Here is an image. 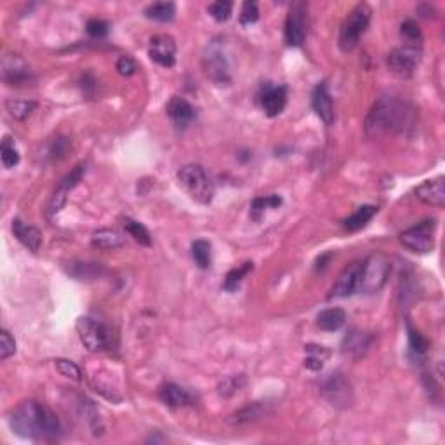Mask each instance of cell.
Listing matches in <instances>:
<instances>
[{"mask_svg":"<svg viewBox=\"0 0 445 445\" xmlns=\"http://www.w3.org/2000/svg\"><path fill=\"white\" fill-rule=\"evenodd\" d=\"M312 105H314V110L325 124L331 125L334 122V105H332V98L325 84H318L315 87L314 96H312Z\"/></svg>","mask_w":445,"mask_h":445,"instance_id":"obj_18","label":"cell"},{"mask_svg":"<svg viewBox=\"0 0 445 445\" xmlns=\"http://www.w3.org/2000/svg\"><path fill=\"white\" fill-rule=\"evenodd\" d=\"M167 114H169V117L173 118L177 127H186L195 118V108L185 98L174 96L167 103Z\"/></svg>","mask_w":445,"mask_h":445,"instance_id":"obj_19","label":"cell"},{"mask_svg":"<svg viewBox=\"0 0 445 445\" xmlns=\"http://www.w3.org/2000/svg\"><path fill=\"white\" fill-rule=\"evenodd\" d=\"M174 14H176V5L173 2H155V4H150L144 9V16L147 18L160 21V23L170 21L174 18Z\"/></svg>","mask_w":445,"mask_h":445,"instance_id":"obj_28","label":"cell"},{"mask_svg":"<svg viewBox=\"0 0 445 445\" xmlns=\"http://www.w3.org/2000/svg\"><path fill=\"white\" fill-rule=\"evenodd\" d=\"M346 322V314L341 308H329L320 312L317 317V325L325 332L340 331Z\"/></svg>","mask_w":445,"mask_h":445,"instance_id":"obj_24","label":"cell"},{"mask_svg":"<svg viewBox=\"0 0 445 445\" xmlns=\"http://www.w3.org/2000/svg\"><path fill=\"white\" fill-rule=\"evenodd\" d=\"M86 28H87V34L91 35V37L101 38L108 34L110 25L106 23V21H103V19H89Z\"/></svg>","mask_w":445,"mask_h":445,"instance_id":"obj_42","label":"cell"},{"mask_svg":"<svg viewBox=\"0 0 445 445\" xmlns=\"http://www.w3.org/2000/svg\"><path fill=\"white\" fill-rule=\"evenodd\" d=\"M392 264L383 253H372L364 263H360L359 291L366 294L379 292L388 280Z\"/></svg>","mask_w":445,"mask_h":445,"instance_id":"obj_3","label":"cell"},{"mask_svg":"<svg viewBox=\"0 0 445 445\" xmlns=\"http://www.w3.org/2000/svg\"><path fill=\"white\" fill-rule=\"evenodd\" d=\"M5 108H8L9 115L14 117L16 120H25V118L30 117L31 112L37 108V103L25 101V99H8V101H5Z\"/></svg>","mask_w":445,"mask_h":445,"instance_id":"obj_29","label":"cell"},{"mask_svg":"<svg viewBox=\"0 0 445 445\" xmlns=\"http://www.w3.org/2000/svg\"><path fill=\"white\" fill-rule=\"evenodd\" d=\"M117 72L124 77H131L132 73L136 72V63L131 56H122L117 61Z\"/></svg>","mask_w":445,"mask_h":445,"instance_id":"obj_45","label":"cell"},{"mask_svg":"<svg viewBox=\"0 0 445 445\" xmlns=\"http://www.w3.org/2000/svg\"><path fill=\"white\" fill-rule=\"evenodd\" d=\"M91 244L92 247H98L101 251H114L125 246V237L114 228H101L92 235Z\"/></svg>","mask_w":445,"mask_h":445,"instance_id":"obj_23","label":"cell"},{"mask_svg":"<svg viewBox=\"0 0 445 445\" xmlns=\"http://www.w3.org/2000/svg\"><path fill=\"white\" fill-rule=\"evenodd\" d=\"M160 400L169 407H186V405L193 404V396L186 392L181 386L174 385V383H167L160 388L159 392Z\"/></svg>","mask_w":445,"mask_h":445,"instance_id":"obj_22","label":"cell"},{"mask_svg":"<svg viewBox=\"0 0 445 445\" xmlns=\"http://www.w3.org/2000/svg\"><path fill=\"white\" fill-rule=\"evenodd\" d=\"M0 157H2V164H4L5 169H12V167L19 164L18 148H16L12 138L5 136L4 140H2V144H0Z\"/></svg>","mask_w":445,"mask_h":445,"instance_id":"obj_32","label":"cell"},{"mask_svg":"<svg viewBox=\"0 0 445 445\" xmlns=\"http://www.w3.org/2000/svg\"><path fill=\"white\" fill-rule=\"evenodd\" d=\"M376 212H377V207H374V205H362V207L357 209L350 218L344 219L343 227L346 228L348 231L360 230V228L366 227L367 222L374 218Z\"/></svg>","mask_w":445,"mask_h":445,"instance_id":"obj_25","label":"cell"},{"mask_svg":"<svg viewBox=\"0 0 445 445\" xmlns=\"http://www.w3.org/2000/svg\"><path fill=\"white\" fill-rule=\"evenodd\" d=\"M204 68L209 79L218 86L230 82V66L218 44H212L204 56Z\"/></svg>","mask_w":445,"mask_h":445,"instance_id":"obj_10","label":"cell"},{"mask_svg":"<svg viewBox=\"0 0 445 445\" xmlns=\"http://www.w3.org/2000/svg\"><path fill=\"white\" fill-rule=\"evenodd\" d=\"M282 204V199L279 195H270V196H261V199H256L253 202V216L254 218H259V214H263L268 207H279Z\"/></svg>","mask_w":445,"mask_h":445,"instance_id":"obj_35","label":"cell"},{"mask_svg":"<svg viewBox=\"0 0 445 445\" xmlns=\"http://www.w3.org/2000/svg\"><path fill=\"white\" fill-rule=\"evenodd\" d=\"M370 14H372V11H370V8L367 4H359L348 14L344 23L341 25L340 31L341 51L348 53V51H353L357 47L360 37H362L364 31L369 27Z\"/></svg>","mask_w":445,"mask_h":445,"instance_id":"obj_5","label":"cell"},{"mask_svg":"<svg viewBox=\"0 0 445 445\" xmlns=\"http://www.w3.org/2000/svg\"><path fill=\"white\" fill-rule=\"evenodd\" d=\"M54 364H56L58 370H60L63 376L70 377V379H73V381H80V379H82V372H80V369L72 362V360L58 359Z\"/></svg>","mask_w":445,"mask_h":445,"instance_id":"obj_40","label":"cell"},{"mask_svg":"<svg viewBox=\"0 0 445 445\" xmlns=\"http://www.w3.org/2000/svg\"><path fill=\"white\" fill-rule=\"evenodd\" d=\"M370 346V336L362 331H351L343 341V353L351 359H362Z\"/></svg>","mask_w":445,"mask_h":445,"instance_id":"obj_21","label":"cell"},{"mask_svg":"<svg viewBox=\"0 0 445 445\" xmlns=\"http://www.w3.org/2000/svg\"><path fill=\"white\" fill-rule=\"evenodd\" d=\"M268 407L270 404H266V402H254V404H249L244 409H240V411L233 416L231 422L242 424V422H249L254 421V419L263 418V416L268 414Z\"/></svg>","mask_w":445,"mask_h":445,"instance_id":"obj_26","label":"cell"},{"mask_svg":"<svg viewBox=\"0 0 445 445\" xmlns=\"http://www.w3.org/2000/svg\"><path fill=\"white\" fill-rule=\"evenodd\" d=\"M151 60L159 63L160 66L170 68L176 64V42L169 35H155L150 40V49H148Z\"/></svg>","mask_w":445,"mask_h":445,"instance_id":"obj_13","label":"cell"},{"mask_svg":"<svg viewBox=\"0 0 445 445\" xmlns=\"http://www.w3.org/2000/svg\"><path fill=\"white\" fill-rule=\"evenodd\" d=\"M359 273H360V263H353L341 272L338 277L336 283L332 285L329 299L332 298H346L351 296L355 291H359Z\"/></svg>","mask_w":445,"mask_h":445,"instance_id":"obj_17","label":"cell"},{"mask_svg":"<svg viewBox=\"0 0 445 445\" xmlns=\"http://www.w3.org/2000/svg\"><path fill=\"white\" fill-rule=\"evenodd\" d=\"M257 19H259V9L256 2H244L240 11V23L247 27V25L256 23Z\"/></svg>","mask_w":445,"mask_h":445,"instance_id":"obj_39","label":"cell"},{"mask_svg":"<svg viewBox=\"0 0 445 445\" xmlns=\"http://www.w3.org/2000/svg\"><path fill=\"white\" fill-rule=\"evenodd\" d=\"M306 37V4L294 2L285 19V40L289 46H303Z\"/></svg>","mask_w":445,"mask_h":445,"instance_id":"obj_9","label":"cell"},{"mask_svg":"<svg viewBox=\"0 0 445 445\" xmlns=\"http://www.w3.org/2000/svg\"><path fill=\"white\" fill-rule=\"evenodd\" d=\"M2 79L9 86H27L34 82V75L27 63L18 54H8L2 61Z\"/></svg>","mask_w":445,"mask_h":445,"instance_id":"obj_11","label":"cell"},{"mask_svg":"<svg viewBox=\"0 0 445 445\" xmlns=\"http://www.w3.org/2000/svg\"><path fill=\"white\" fill-rule=\"evenodd\" d=\"M124 228H125V231H127V233L134 238V240L140 242L141 246H147V247L151 246L150 231H148L140 221H136V219H131V218H125Z\"/></svg>","mask_w":445,"mask_h":445,"instance_id":"obj_31","label":"cell"},{"mask_svg":"<svg viewBox=\"0 0 445 445\" xmlns=\"http://www.w3.org/2000/svg\"><path fill=\"white\" fill-rule=\"evenodd\" d=\"M177 181L190 193L193 200L199 204H209L214 196V185L211 177L199 164H188L177 170Z\"/></svg>","mask_w":445,"mask_h":445,"instance_id":"obj_4","label":"cell"},{"mask_svg":"<svg viewBox=\"0 0 445 445\" xmlns=\"http://www.w3.org/2000/svg\"><path fill=\"white\" fill-rule=\"evenodd\" d=\"M86 174V166L84 164H79L75 166V169L72 170L70 174L63 177V181L58 185V188L54 190L53 196H51L49 202V214H56L63 209V205L66 204V199H68V193L79 185V181L82 179V176Z\"/></svg>","mask_w":445,"mask_h":445,"instance_id":"obj_12","label":"cell"},{"mask_svg":"<svg viewBox=\"0 0 445 445\" xmlns=\"http://www.w3.org/2000/svg\"><path fill=\"white\" fill-rule=\"evenodd\" d=\"M75 327L80 341L89 351H101L108 346V332L99 322L89 317H80Z\"/></svg>","mask_w":445,"mask_h":445,"instance_id":"obj_8","label":"cell"},{"mask_svg":"<svg viewBox=\"0 0 445 445\" xmlns=\"http://www.w3.org/2000/svg\"><path fill=\"white\" fill-rule=\"evenodd\" d=\"M14 351H16L14 338L11 336V332L4 329L2 334H0V359L8 360L11 355H14Z\"/></svg>","mask_w":445,"mask_h":445,"instance_id":"obj_41","label":"cell"},{"mask_svg":"<svg viewBox=\"0 0 445 445\" xmlns=\"http://www.w3.org/2000/svg\"><path fill=\"white\" fill-rule=\"evenodd\" d=\"M324 395L332 405H338V407H348L351 404L350 383L341 374H332L325 381Z\"/></svg>","mask_w":445,"mask_h":445,"instance_id":"obj_14","label":"cell"},{"mask_svg":"<svg viewBox=\"0 0 445 445\" xmlns=\"http://www.w3.org/2000/svg\"><path fill=\"white\" fill-rule=\"evenodd\" d=\"M253 270V263H244L242 266H237V268L230 270L227 275V279H225V291L228 292H233L237 291V287L240 285L242 280H244V277L247 275V273Z\"/></svg>","mask_w":445,"mask_h":445,"instance_id":"obj_34","label":"cell"},{"mask_svg":"<svg viewBox=\"0 0 445 445\" xmlns=\"http://www.w3.org/2000/svg\"><path fill=\"white\" fill-rule=\"evenodd\" d=\"M261 106L268 117H277L287 105V89L283 86H264L259 94Z\"/></svg>","mask_w":445,"mask_h":445,"instance_id":"obj_16","label":"cell"},{"mask_svg":"<svg viewBox=\"0 0 445 445\" xmlns=\"http://www.w3.org/2000/svg\"><path fill=\"white\" fill-rule=\"evenodd\" d=\"M70 150V143L66 141V138H56L51 147V157L53 159H63L64 155L68 153Z\"/></svg>","mask_w":445,"mask_h":445,"instance_id":"obj_44","label":"cell"},{"mask_svg":"<svg viewBox=\"0 0 445 445\" xmlns=\"http://www.w3.org/2000/svg\"><path fill=\"white\" fill-rule=\"evenodd\" d=\"M9 422L19 437L35 438V440L56 438L61 431L60 419L56 418V414L35 400H27L16 407L9 418Z\"/></svg>","mask_w":445,"mask_h":445,"instance_id":"obj_1","label":"cell"},{"mask_svg":"<svg viewBox=\"0 0 445 445\" xmlns=\"http://www.w3.org/2000/svg\"><path fill=\"white\" fill-rule=\"evenodd\" d=\"M244 383H246V377L242 376V374H240V376L227 377L225 381L219 383V393H221V395H225V396H230L231 393L238 392V390H240L242 386H244Z\"/></svg>","mask_w":445,"mask_h":445,"instance_id":"obj_38","label":"cell"},{"mask_svg":"<svg viewBox=\"0 0 445 445\" xmlns=\"http://www.w3.org/2000/svg\"><path fill=\"white\" fill-rule=\"evenodd\" d=\"M331 259V254H325V256H322V257H318L317 259V270H324L325 266H327V261Z\"/></svg>","mask_w":445,"mask_h":445,"instance_id":"obj_46","label":"cell"},{"mask_svg":"<svg viewBox=\"0 0 445 445\" xmlns=\"http://www.w3.org/2000/svg\"><path fill=\"white\" fill-rule=\"evenodd\" d=\"M400 35H402V38L405 40V46L421 47L422 35L414 19H407V21L402 23V27H400Z\"/></svg>","mask_w":445,"mask_h":445,"instance_id":"obj_33","label":"cell"},{"mask_svg":"<svg viewBox=\"0 0 445 445\" xmlns=\"http://www.w3.org/2000/svg\"><path fill=\"white\" fill-rule=\"evenodd\" d=\"M305 367L309 370H320L324 367V362L329 357V350L325 346L318 344H306L305 346Z\"/></svg>","mask_w":445,"mask_h":445,"instance_id":"obj_27","label":"cell"},{"mask_svg":"<svg viewBox=\"0 0 445 445\" xmlns=\"http://www.w3.org/2000/svg\"><path fill=\"white\" fill-rule=\"evenodd\" d=\"M407 331H409V344H411L412 351H416V353H421V355L427 353L428 348H430V341L422 336L421 332L416 331V329H412L411 325H407Z\"/></svg>","mask_w":445,"mask_h":445,"instance_id":"obj_36","label":"cell"},{"mask_svg":"<svg viewBox=\"0 0 445 445\" xmlns=\"http://www.w3.org/2000/svg\"><path fill=\"white\" fill-rule=\"evenodd\" d=\"M73 268H79V272H72V275L79 280L92 279V277H96V273H99V266L96 263H79L73 264Z\"/></svg>","mask_w":445,"mask_h":445,"instance_id":"obj_43","label":"cell"},{"mask_svg":"<svg viewBox=\"0 0 445 445\" xmlns=\"http://www.w3.org/2000/svg\"><path fill=\"white\" fill-rule=\"evenodd\" d=\"M414 122V108L409 103L385 96L374 103L366 118V134L376 138L383 132H402Z\"/></svg>","mask_w":445,"mask_h":445,"instance_id":"obj_2","label":"cell"},{"mask_svg":"<svg viewBox=\"0 0 445 445\" xmlns=\"http://www.w3.org/2000/svg\"><path fill=\"white\" fill-rule=\"evenodd\" d=\"M416 196L421 202L433 207H444L445 205V177L438 176L435 179H427L424 183L414 190Z\"/></svg>","mask_w":445,"mask_h":445,"instance_id":"obj_15","label":"cell"},{"mask_svg":"<svg viewBox=\"0 0 445 445\" xmlns=\"http://www.w3.org/2000/svg\"><path fill=\"white\" fill-rule=\"evenodd\" d=\"M435 228H437L435 219H424L412 228L402 231L398 235V240L412 253L427 254L435 247Z\"/></svg>","mask_w":445,"mask_h":445,"instance_id":"obj_6","label":"cell"},{"mask_svg":"<svg viewBox=\"0 0 445 445\" xmlns=\"http://www.w3.org/2000/svg\"><path fill=\"white\" fill-rule=\"evenodd\" d=\"M419 61H421V47L414 46H402L393 49L388 54V68L392 70L393 75L400 77V79H407L418 68Z\"/></svg>","mask_w":445,"mask_h":445,"instance_id":"obj_7","label":"cell"},{"mask_svg":"<svg viewBox=\"0 0 445 445\" xmlns=\"http://www.w3.org/2000/svg\"><path fill=\"white\" fill-rule=\"evenodd\" d=\"M231 2H227V0H219V2H214V4L209 5V14L216 19V21H227L231 14Z\"/></svg>","mask_w":445,"mask_h":445,"instance_id":"obj_37","label":"cell"},{"mask_svg":"<svg viewBox=\"0 0 445 445\" xmlns=\"http://www.w3.org/2000/svg\"><path fill=\"white\" fill-rule=\"evenodd\" d=\"M12 231H14L16 238H18L28 251L37 253L42 244V233L37 228L31 227V225H27V222L21 221V219H14V221H12Z\"/></svg>","mask_w":445,"mask_h":445,"instance_id":"obj_20","label":"cell"},{"mask_svg":"<svg viewBox=\"0 0 445 445\" xmlns=\"http://www.w3.org/2000/svg\"><path fill=\"white\" fill-rule=\"evenodd\" d=\"M192 256L199 268L207 270L211 266V244L207 240H195L192 244Z\"/></svg>","mask_w":445,"mask_h":445,"instance_id":"obj_30","label":"cell"}]
</instances>
